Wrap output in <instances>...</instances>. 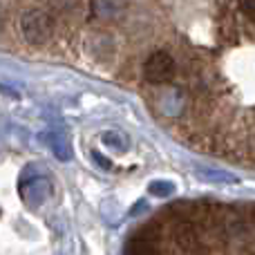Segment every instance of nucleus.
<instances>
[{
  "mask_svg": "<svg viewBox=\"0 0 255 255\" xmlns=\"http://www.w3.org/2000/svg\"><path fill=\"white\" fill-rule=\"evenodd\" d=\"M195 175L202 181H208V184H238L240 181L238 175L229 170H220V168H197Z\"/></svg>",
  "mask_w": 255,
  "mask_h": 255,
  "instance_id": "nucleus-5",
  "label": "nucleus"
},
{
  "mask_svg": "<svg viewBox=\"0 0 255 255\" xmlns=\"http://www.w3.org/2000/svg\"><path fill=\"white\" fill-rule=\"evenodd\" d=\"M175 70H177V63H175V58H172V54H168L161 49V52H154L152 56L145 61L143 76L148 83L163 85V83H170L172 81Z\"/></svg>",
  "mask_w": 255,
  "mask_h": 255,
  "instance_id": "nucleus-2",
  "label": "nucleus"
},
{
  "mask_svg": "<svg viewBox=\"0 0 255 255\" xmlns=\"http://www.w3.org/2000/svg\"><path fill=\"white\" fill-rule=\"evenodd\" d=\"M175 190H177L175 181H168V179H154L148 186V193L154 195V197H170V195H175Z\"/></svg>",
  "mask_w": 255,
  "mask_h": 255,
  "instance_id": "nucleus-8",
  "label": "nucleus"
},
{
  "mask_svg": "<svg viewBox=\"0 0 255 255\" xmlns=\"http://www.w3.org/2000/svg\"><path fill=\"white\" fill-rule=\"evenodd\" d=\"M126 251L128 253H154V251H159V247L154 244V240L136 238V240H132V242L128 244Z\"/></svg>",
  "mask_w": 255,
  "mask_h": 255,
  "instance_id": "nucleus-9",
  "label": "nucleus"
},
{
  "mask_svg": "<svg viewBox=\"0 0 255 255\" xmlns=\"http://www.w3.org/2000/svg\"><path fill=\"white\" fill-rule=\"evenodd\" d=\"M92 7H94V13L101 18H115L121 11L119 0H92Z\"/></svg>",
  "mask_w": 255,
  "mask_h": 255,
  "instance_id": "nucleus-7",
  "label": "nucleus"
},
{
  "mask_svg": "<svg viewBox=\"0 0 255 255\" xmlns=\"http://www.w3.org/2000/svg\"><path fill=\"white\" fill-rule=\"evenodd\" d=\"M92 159L99 163V166H103V170H110V168H112V161L108 157H103L101 152H92Z\"/></svg>",
  "mask_w": 255,
  "mask_h": 255,
  "instance_id": "nucleus-11",
  "label": "nucleus"
},
{
  "mask_svg": "<svg viewBox=\"0 0 255 255\" xmlns=\"http://www.w3.org/2000/svg\"><path fill=\"white\" fill-rule=\"evenodd\" d=\"M40 139H43V143H47V148L52 150L58 161H70L72 159V143L63 130H47Z\"/></svg>",
  "mask_w": 255,
  "mask_h": 255,
  "instance_id": "nucleus-4",
  "label": "nucleus"
},
{
  "mask_svg": "<svg viewBox=\"0 0 255 255\" xmlns=\"http://www.w3.org/2000/svg\"><path fill=\"white\" fill-rule=\"evenodd\" d=\"M49 195H52V181L47 177L34 175L20 184V197L25 199L27 206H40L49 199Z\"/></svg>",
  "mask_w": 255,
  "mask_h": 255,
  "instance_id": "nucleus-3",
  "label": "nucleus"
},
{
  "mask_svg": "<svg viewBox=\"0 0 255 255\" xmlns=\"http://www.w3.org/2000/svg\"><path fill=\"white\" fill-rule=\"evenodd\" d=\"M20 34L29 45H43L52 38L54 20L43 9H27L20 16Z\"/></svg>",
  "mask_w": 255,
  "mask_h": 255,
  "instance_id": "nucleus-1",
  "label": "nucleus"
},
{
  "mask_svg": "<svg viewBox=\"0 0 255 255\" xmlns=\"http://www.w3.org/2000/svg\"><path fill=\"white\" fill-rule=\"evenodd\" d=\"M240 9L251 22H255V0H240Z\"/></svg>",
  "mask_w": 255,
  "mask_h": 255,
  "instance_id": "nucleus-10",
  "label": "nucleus"
},
{
  "mask_svg": "<svg viewBox=\"0 0 255 255\" xmlns=\"http://www.w3.org/2000/svg\"><path fill=\"white\" fill-rule=\"evenodd\" d=\"M101 141L106 148L117 150V152H126V150L130 148V136L121 130H106L101 136Z\"/></svg>",
  "mask_w": 255,
  "mask_h": 255,
  "instance_id": "nucleus-6",
  "label": "nucleus"
}]
</instances>
